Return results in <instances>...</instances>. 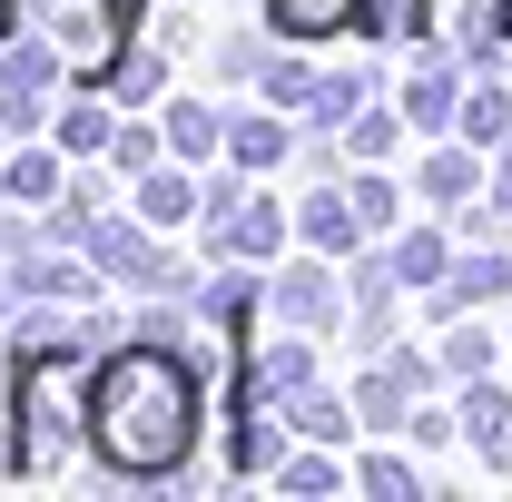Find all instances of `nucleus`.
I'll use <instances>...</instances> for the list:
<instances>
[{
	"label": "nucleus",
	"mask_w": 512,
	"mask_h": 502,
	"mask_svg": "<svg viewBox=\"0 0 512 502\" xmlns=\"http://www.w3.org/2000/svg\"><path fill=\"white\" fill-rule=\"evenodd\" d=\"M207 434V375L178 345H109L89 384V463L119 483H178Z\"/></svg>",
	"instance_id": "nucleus-1"
},
{
	"label": "nucleus",
	"mask_w": 512,
	"mask_h": 502,
	"mask_svg": "<svg viewBox=\"0 0 512 502\" xmlns=\"http://www.w3.org/2000/svg\"><path fill=\"white\" fill-rule=\"evenodd\" d=\"M20 365V473H69L89 453V384L99 355L60 345V355H10Z\"/></svg>",
	"instance_id": "nucleus-2"
},
{
	"label": "nucleus",
	"mask_w": 512,
	"mask_h": 502,
	"mask_svg": "<svg viewBox=\"0 0 512 502\" xmlns=\"http://www.w3.org/2000/svg\"><path fill=\"white\" fill-rule=\"evenodd\" d=\"M197 227H207V266H276V256L296 247V207H276L266 188H247V168L237 178H207Z\"/></svg>",
	"instance_id": "nucleus-3"
},
{
	"label": "nucleus",
	"mask_w": 512,
	"mask_h": 502,
	"mask_svg": "<svg viewBox=\"0 0 512 502\" xmlns=\"http://www.w3.org/2000/svg\"><path fill=\"white\" fill-rule=\"evenodd\" d=\"M60 79H69V50L50 40V30H20V40H0V128H10V138H50Z\"/></svg>",
	"instance_id": "nucleus-4"
},
{
	"label": "nucleus",
	"mask_w": 512,
	"mask_h": 502,
	"mask_svg": "<svg viewBox=\"0 0 512 502\" xmlns=\"http://www.w3.org/2000/svg\"><path fill=\"white\" fill-rule=\"evenodd\" d=\"M128 20H138L128 0H20V30H50V40L69 50V69H89V79L119 60Z\"/></svg>",
	"instance_id": "nucleus-5"
},
{
	"label": "nucleus",
	"mask_w": 512,
	"mask_h": 502,
	"mask_svg": "<svg viewBox=\"0 0 512 502\" xmlns=\"http://www.w3.org/2000/svg\"><path fill=\"white\" fill-rule=\"evenodd\" d=\"M463 69H473L463 50H444V40H424V50L404 60V89H394V109H404V119L424 128V138H444V128L463 119V89H473Z\"/></svg>",
	"instance_id": "nucleus-6"
},
{
	"label": "nucleus",
	"mask_w": 512,
	"mask_h": 502,
	"mask_svg": "<svg viewBox=\"0 0 512 502\" xmlns=\"http://www.w3.org/2000/svg\"><path fill=\"white\" fill-rule=\"evenodd\" d=\"M306 384H325L316 375V335L286 325L276 345H247V365H237V394H227V404H296Z\"/></svg>",
	"instance_id": "nucleus-7"
},
{
	"label": "nucleus",
	"mask_w": 512,
	"mask_h": 502,
	"mask_svg": "<svg viewBox=\"0 0 512 502\" xmlns=\"http://www.w3.org/2000/svg\"><path fill=\"white\" fill-rule=\"evenodd\" d=\"M266 306L286 315V325H306V335H325V325H345V315H355V296H345L335 256L306 247V266H276V276H266Z\"/></svg>",
	"instance_id": "nucleus-8"
},
{
	"label": "nucleus",
	"mask_w": 512,
	"mask_h": 502,
	"mask_svg": "<svg viewBox=\"0 0 512 502\" xmlns=\"http://www.w3.org/2000/svg\"><path fill=\"white\" fill-rule=\"evenodd\" d=\"M483 158H493V148H473L463 128L434 138V148H424V168H414V197H424V207H444V217H463L473 197L493 188V168H483Z\"/></svg>",
	"instance_id": "nucleus-9"
},
{
	"label": "nucleus",
	"mask_w": 512,
	"mask_h": 502,
	"mask_svg": "<svg viewBox=\"0 0 512 502\" xmlns=\"http://www.w3.org/2000/svg\"><path fill=\"white\" fill-rule=\"evenodd\" d=\"M424 40H444L473 69H493V50L512 40V0H424Z\"/></svg>",
	"instance_id": "nucleus-10"
},
{
	"label": "nucleus",
	"mask_w": 512,
	"mask_h": 502,
	"mask_svg": "<svg viewBox=\"0 0 512 502\" xmlns=\"http://www.w3.org/2000/svg\"><path fill=\"white\" fill-rule=\"evenodd\" d=\"M424 306H434V315L512 306V247H473V256H453V276H444V286H424Z\"/></svg>",
	"instance_id": "nucleus-11"
},
{
	"label": "nucleus",
	"mask_w": 512,
	"mask_h": 502,
	"mask_svg": "<svg viewBox=\"0 0 512 502\" xmlns=\"http://www.w3.org/2000/svg\"><path fill=\"white\" fill-rule=\"evenodd\" d=\"M384 0H266V30L276 40H296V50H316V40H335V30H375Z\"/></svg>",
	"instance_id": "nucleus-12"
},
{
	"label": "nucleus",
	"mask_w": 512,
	"mask_h": 502,
	"mask_svg": "<svg viewBox=\"0 0 512 502\" xmlns=\"http://www.w3.org/2000/svg\"><path fill=\"white\" fill-rule=\"evenodd\" d=\"M50 138H60V158H109V138H119V99L89 79V89H69L60 109H50Z\"/></svg>",
	"instance_id": "nucleus-13"
},
{
	"label": "nucleus",
	"mask_w": 512,
	"mask_h": 502,
	"mask_svg": "<svg viewBox=\"0 0 512 502\" xmlns=\"http://www.w3.org/2000/svg\"><path fill=\"white\" fill-rule=\"evenodd\" d=\"M296 247H316V256H355V247H365V217H355L345 178H335V188H306V197H296Z\"/></svg>",
	"instance_id": "nucleus-14"
},
{
	"label": "nucleus",
	"mask_w": 512,
	"mask_h": 502,
	"mask_svg": "<svg viewBox=\"0 0 512 502\" xmlns=\"http://www.w3.org/2000/svg\"><path fill=\"white\" fill-rule=\"evenodd\" d=\"M414 404H424V384L404 375L394 355H375V365L355 375V414H365V434H404V424H414Z\"/></svg>",
	"instance_id": "nucleus-15"
},
{
	"label": "nucleus",
	"mask_w": 512,
	"mask_h": 502,
	"mask_svg": "<svg viewBox=\"0 0 512 502\" xmlns=\"http://www.w3.org/2000/svg\"><path fill=\"white\" fill-rule=\"evenodd\" d=\"M197 207H207V178H197L188 158H158V168L138 178V217H148L158 237H168V227H188Z\"/></svg>",
	"instance_id": "nucleus-16"
},
{
	"label": "nucleus",
	"mask_w": 512,
	"mask_h": 502,
	"mask_svg": "<svg viewBox=\"0 0 512 502\" xmlns=\"http://www.w3.org/2000/svg\"><path fill=\"white\" fill-rule=\"evenodd\" d=\"M227 158H237L247 178H266V168H286V158H296V128L276 119V99H266V109H237V119H227Z\"/></svg>",
	"instance_id": "nucleus-17"
},
{
	"label": "nucleus",
	"mask_w": 512,
	"mask_h": 502,
	"mask_svg": "<svg viewBox=\"0 0 512 502\" xmlns=\"http://www.w3.org/2000/svg\"><path fill=\"white\" fill-rule=\"evenodd\" d=\"M60 188H69V178H60V138H50V148H40V138H20V158H0V197H10L20 217H30V207H50Z\"/></svg>",
	"instance_id": "nucleus-18"
},
{
	"label": "nucleus",
	"mask_w": 512,
	"mask_h": 502,
	"mask_svg": "<svg viewBox=\"0 0 512 502\" xmlns=\"http://www.w3.org/2000/svg\"><path fill=\"white\" fill-rule=\"evenodd\" d=\"M99 89H109L119 109H148V99H168V60H158V40H119V60L99 69Z\"/></svg>",
	"instance_id": "nucleus-19"
},
{
	"label": "nucleus",
	"mask_w": 512,
	"mask_h": 502,
	"mask_svg": "<svg viewBox=\"0 0 512 502\" xmlns=\"http://www.w3.org/2000/svg\"><path fill=\"white\" fill-rule=\"evenodd\" d=\"M384 256H394L404 296H424V286H444V276H453V237H444V227H394V247H384Z\"/></svg>",
	"instance_id": "nucleus-20"
},
{
	"label": "nucleus",
	"mask_w": 512,
	"mask_h": 502,
	"mask_svg": "<svg viewBox=\"0 0 512 502\" xmlns=\"http://www.w3.org/2000/svg\"><path fill=\"white\" fill-rule=\"evenodd\" d=\"M365 99H375V69H365V60L316 69V89H306V119H316V128H345L355 109H365Z\"/></svg>",
	"instance_id": "nucleus-21"
},
{
	"label": "nucleus",
	"mask_w": 512,
	"mask_h": 502,
	"mask_svg": "<svg viewBox=\"0 0 512 502\" xmlns=\"http://www.w3.org/2000/svg\"><path fill=\"white\" fill-rule=\"evenodd\" d=\"M286 424H296L306 443H345L355 424H365V414H355V394H325V384H306V394L286 404Z\"/></svg>",
	"instance_id": "nucleus-22"
},
{
	"label": "nucleus",
	"mask_w": 512,
	"mask_h": 502,
	"mask_svg": "<svg viewBox=\"0 0 512 502\" xmlns=\"http://www.w3.org/2000/svg\"><path fill=\"white\" fill-rule=\"evenodd\" d=\"M345 197H355V217H365V237H394V227H404V178H384L375 158H365V168L345 178Z\"/></svg>",
	"instance_id": "nucleus-23"
},
{
	"label": "nucleus",
	"mask_w": 512,
	"mask_h": 502,
	"mask_svg": "<svg viewBox=\"0 0 512 502\" xmlns=\"http://www.w3.org/2000/svg\"><path fill=\"white\" fill-rule=\"evenodd\" d=\"M453 128H463L473 148H503V138H512V89H503V79H473V89H463V119H453Z\"/></svg>",
	"instance_id": "nucleus-24"
},
{
	"label": "nucleus",
	"mask_w": 512,
	"mask_h": 502,
	"mask_svg": "<svg viewBox=\"0 0 512 502\" xmlns=\"http://www.w3.org/2000/svg\"><path fill=\"white\" fill-rule=\"evenodd\" d=\"M217 148H227V119H217V109H197V99H168V158H217Z\"/></svg>",
	"instance_id": "nucleus-25"
},
{
	"label": "nucleus",
	"mask_w": 512,
	"mask_h": 502,
	"mask_svg": "<svg viewBox=\"0 0 512 502\" xmlns=\"http://www.w3.org/2000/svg\"><path fill=\"white\" fill-rule=\"evenodd\" d=\"M444 375L463 384V375H493V325H473V315H444Z\"/></svg>",
	"instance_id": "nucleus-26"
},
{
	"label": "nucleus",
	"mask_w": 512,
	"mask_h": 502,
	"mask_svg": "<svg viewBox=\"0 0 512 502\" xmlns=\"http://www.w3.org/2000/svg\"><path fill=\"white\" fill-rule=\"evenodd\" d=\"M463 434H473V443L512 434V394H503V375H463Z\"/></svg>",
	"instance_id": "nucleus-27"
},
{
	"label": "nucleus",
	"mask_w": 512,
	"mask_h": 502,
	"mask_svg": "<svg viewBox=\"0 0 512 502\" xmlns=\"http://www.w3.org/2000/svg\"><path fill=\"white\" fill-rule=\"evenodd\" d=\"M335 453H345V443H316V453H286V463H276L266 483H286V493H335V483H345V463H335Z\"/></svg>",
	"instance_id": "nucleus-28"
},
{
	"label": "nucleus",
	"mask_w": 512,
	"mask_h": 502,
	"mask_svg": "<svg viewBox=\"0 0 512 502\" xmlns=\"http://www.w3.org/2000/svg\"><path fill=\"white\" fill-rule=\"evenodd\" d=\"M355 483H365L375 502H414V493H424V473H414L404 453H365V463H355Z\"/></svg>",
	"instance_id": "nucleus-29"
},
{
	"label": "nucleus",
	"mask_w": 512,
	"mask_h": 502,
	"mask_svg": "<svg viewBox=\"0 0 512 502\" xmlns=\"http://www.w3.org/2000/svg\"><path fill=\"white\" fill-rule=\"evenodd\" d=\"M404 128H414L404 109H355V119H345V158H384Z\"/></svg>",
	"instance_id": "nucleus-30"
},
{
	"label": "nucleus",
	"mask_w": 512,
	"mask_h": 502,
	"mask_svg": "<svg viewBox=\"0 0 512 502\" xmlns=\"http://www.w3.org/2000/svg\"><path fill=\"white\" fill-rule=\"evenodd\" d=\"M306 89H316V60H266L256 69V99H276V109H306Z\"/></svg>",
	"instance_id": "nucleus-31"
},
{
	"label": "nucleus",
	"mask_w": 512,
	"mask_h": 502,
	"mask_svg": "<svg viewBox=\"0 0 512 502\" xmlns=\"http://www.w3.org/2000/svg\"><path fill=\"white\" fill-rule=\"evenodd\" d=\"M158 158H168V128H119V138H109V168H119V178H148Z\"/></svg>",
	"instance_id": "nucleus-32"
},
{
	"label": "nucleus",
	"mask_w": 512,
	"mask_h": 502,
	"mask_svg": "<svg viewBox=\"0 0 512 502\" xmlns=\"http://www.w3.org/2000/svg\"><path fill=\"white\" fill-rule=\"evenodd\" d=\"M0 473H20V365L0 345Z\"/></svg>",
	"instance_id": "nucleus-33"
},
{
	"label": "nucleus",
	"mask_w": 512,
	"mask_h": 502,
	"mask_svg": "<svg viewBox=\"0 0 512 502\" xmlns=\"http://www.w3.org/2000/svg\"><path fill=\"white\" fill-rule=\"evenodd\" d=\"M404 434H414V443H424V453H434V443H453V434H463V404H453V414H444V404H434V394H424V404H414V424H404Z\"/></svg>",
	"instance_id": "nucleus-34"
},
{
	"label": "nucleus",
	"mask_w": 512,
	"mask_h": 502,
	"mask_svg": "<svg viewBox=\"0 0 512 502\" xmlns=\"http://www.w3.org/2000/svg\"><path fill=\"white\" fill-rule=\"evenodd\" d=\"M256 69H266L256 40H217V79H256Z\"/></svg>",
	"instance_id": "nucleus-35"
},
{
	"label": "nucleus",
	"mask_w": 512,
	"mask_h": 502,
	"mask_svg": "<svg viewBox=\"0 0 512 502\" xmlns=\"http://www.w3.org/2000/svg\"><path fill=\"white\" fill-rule=\"evenodd\" d=\"M493 207H503V217H512V138H503V148H493Z\"/></svg>",
	"instance_id": "nucleus-36"
},
{
	"label": "nucleus",
	"mask_w": 512,
	"mask_h": 502,
	"mask_svg": "<svg viewBox=\"0 0 512 502\" xmlns=\"http://www.w3.org/2000/svg\"><path fill=\"white\" fill-rule=\"evenodd\" d=\"M10 315H20V276H0V345H10Z\"/></svg>",
	"instance_id": "nucleus-37"
},
{
	"label": "nucleus",
	"mask_w": 512,
	"mask_h": 502,
	"mask_svg": "<svg viewBox=\"0 0 512 502\" xmlns=\"http://www.w3.org/2000/svg\"><path fill=\"white\" fill-rule=\"evenodd\" d=\"M483 463H493V473H512V434H493V443H483Z\"/></svg>",
	"instance_id": "nucleus-38"
},
{
	"label": "nucleus",
	"mask_w": 512,
	"mask_h": 502,
	"mask_svg": "<svg viewBox=\"0 0 512 502\" xmlns=\"http://www.w3.org/2000/svg\"><path fill=\"white\" fill-rule=\"evenodd\" d=\"M0 30H20V0H0Z\"/></svg>",
	"instance_id": "nucleus-39"
},
{
	"label": "nucleus",
	"mask_w": 512,
	"mask_h": 502,
	"mask_svg": "<svg viewBox=\"0 0 512 502\" xmlns=\"http://www.w3.org/2000/svg\"><path fill=\"white\" fill-rule=\"evenodd\" d=\"M0 256H10V217H0Z\"/></svg>",
	"instance_id": "nucleus-40"
},
{
	"label": "nucleus",
	"mask_w": 512,
	"mask_h": 502,
	"mask_svg": "<svg viewBox=\"0 0 512 502\" xmlns=\"http://www.w3.org/2000/svg\"><path fill=\"white\" fill-rule=\"evenodd\" d=\"M128 10H148V0H128Z\"/></svg>",
	"instance_id": "nucleus-41"
},
{
	"label": "nucleus",
	"mask_w": 512,
	"mask_h": 502,
	"mask_svg": "<svg viewBox=\"0 0 512 502\" xmlns=\"http://www.w3.org/2000/svg\"><path fill=\"white\" fill-rule=\"evenodd\" d=\"M503 345H512V335H503Z\"/></svg>",
	"instance_id": "nucleus-42"
}]
</instances>
